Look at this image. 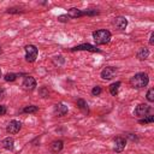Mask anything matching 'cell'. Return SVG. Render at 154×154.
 <instances>
[{
    "label": "cell",
    "instance_id": "cell-9",
    "mask_svg": "<svg viewBox=\"0 0 154 154\" xmlns=\"http://www.w3.org/2000/svg\"><path fill=\"white\" fill-rule=\"evenodd\" d=\"M117 73V69L113 66H106L102 71H101V78L103 79H112Z\"/></svg>",
    "mask_w": 154,
    "mask_h": 154
},
{
    "label": "cell",
    "instance_id": "cell-20",
    "mask_svg": "<svg viewBox=\"0 0 154 154\" xmlns=\"http://www.w3.org/2000/svg\"><path fill=\"white\" fill-rule=\"evenodd\" d=\"M18 76H19L18 73L10 72V73H6V75L4 76V79H5L6 82H14V81L17 79V77H18Z\"/></svg>",
    "mask_w": 154,
    "mask_h": 154
},
{
    "label": "cell",
    "instance_id": "cell-28",
    "mask_svg": "<svg viewBox=\"0 0 154 154\" xmlns=\"http://www.w3.org/2000/svg\"><path fill=\"white\" fill-rule=\"evenodd\" d=\"M5 94H6V93H5V89H4L2 87H0V100H2V99L5 97Z\"/></svg>",
    "mask_w": 154,
    "mask_h": 154
},
{
    "label": "cell",
    "instance_id": "cell-25",
    "mask_svg": "<svg viewBox=\"0 0 154 154\" xmlns=\"http://www.w3.org/2000/svg\"><path fill=\"white\" fill-rule=\"evenodd\" d=\"M38 93H40V95H41L42 97H47V96H48V89H47L46 87H42Z\"/></svg>",
    "mask_w": 154,
    "mask_h": 154
},
{
    "label": "cell",
    "instance_id": "cell-14",
    "mask_svg": "<svg viewBox=\"0 0 154 154\" xmlns=\"http://www.w3.org/2000/svg\"><path fill=\"white\" fill-rule=\"evenodd\" d=\"M1 144H2V147H4L6 150H12V149L14 148V140H13L12 137H6V138L2 140Z\"/></svg>",
    "mask_w": 154,
    "mask_h": 154
},
{
    "label": "cell",
    "instance_id": "cell-29",
    "mask_svg": "<svg viewBox=\"0 0 154 154\" xmlns=\"http://www.w3.org/2000/svg\"><path fill=\"white\" fill-rule=\"evenodd\" d=\"M149 45H152V46L154 45V32H153V31L150 32V37H149Z\"/></svg>",
    "mask_w": 154,
    "mask_h": 154
},
{
    "label": "cell",
    "instance_id": "cell-10",
    "mask_svg": "<svg viewBox=\"0 0 154 154\" xmlns=\"http://www.w3.org/2000/svg\"><path fill=\"white\" fill-rule=\"evenodd\" d=\"M67 112H69V108H67V106H66L65 103H63V102L57 103V105L54 106V109H53V113H54L55 117H64Z\"/></svg>",
    "mask_w": 154,
    "mask_h": 154
},
{
    "label": "cell",
    "instance_id": "cell-1",
    "mask_svg": "<svg viewBox=\"0 0 154 154\" xmlns=\"http://www.w3.org/2000/svg\"><path fill=\"white\" fill-rule=\"evenodd\" d=\"M129 83H130V85H131L132 88H135V89L144 88V87H147L148 83H149V76H148V73H146V72H138V73L134 75V76L130 78Z\"/></svg>",
    "mask_w": 154,
    "mask_h": 154
},
{
    "label": "cell",
    "instance_id": "cell-26",
    "mask_svg": "<svg viewBox=\"0 0 154 154\" xmlns=\"http://www.w3.org/2000/svg\"><path fill=\"white\" fill-rule=\"evenodd\" d=\"M58 20H59V22L65 23V22H69V20H70V17H69L67 14H61V16H59V17H58Z\"/></svg>",
    "mask_w": 154,
    "mask_h": 154
},
{
    "label": "cell",
    "instance_id": "cell-18",
    "mask_svg": "<svg viewBox=\"0 0 154 154\" xmlns=\"http://www.w3.org/2000/svg\"><path fill=\"white\" fill-rule=\"evenodd\" d=\"M20 112L22 113H36L38 112V107L35 105H29V106H25Z\"/></svg>",
    "mask_w": 154,
    "mask_h": 154
},
{
    "label": "cell",
    "instance_id": "cell-8",
    "mask_svg": "<svg viewBox=\"0 0 154 154\" xmlns=\"http://www.w3.org/2000/svg\"><path fill=\"white\" fill-rule=\"evenodd\" d=\"M71 52H76V51H89V52H100L99 48H96V46H93L90 43H82V45H77L75 47H72L70 49Z\"/></svg>",
    "mask_w": 154,
    "mask_h": 154
},
{
    "label": "cell",
    "instance_id": "cell-22",
    "mask_svg": "<svg viewBox=\"0 0 154 154\" xmlns=\"http://www.w3.org/2000/svg\"><path fill=\"white\" fill-rule=\"evenodd\" d=\"M147 100L149 102H154V89L150 88L148 91H147Z\"/></svg>",
    "mask_w": 154,
    "mask_h": 154
},
{
    "label": "cell",
    "instance_id": "cell-16",
    "mask_svg": "<svg viewBox=\"0 0 154 154\" xmlns=\"http://www.w3.org/2000/svg\"><path fill=\"white\" fill-rule=\"evenodd\" d=\"M136 57H137L138 60H146L149 57V49L146 48V47L140 48L138 52H137V54H136Z\"/></svg>",
    "mask_w": 154,
    "mask_h": 154
},
{
    "label": "cell",
    "instance_id": "cell-17",
    "mask_svg": "<svg viewBox=\"0 0 154 154\" xmlns=\"http://www.w3.org/2000/svg\"><path fill=\"white\" fill-rule=\"evenodd\" d=\"M120 85H122L120 82H114V83H112V84L109 85V93H111V95H113V96L118 95V91H119Z\"/></svg>",
    "mask_w": 154,
    "mask_h": 154
},
{
    "label": "cell",
    "instance_id": "cell-2",
    "mask_svg": "<svg viewBox=\"0 0 154 154\" xmlns=\"http://www.w3.org/2000/svg\"><path fill=\"white\" fill-rule=\"evenodd\" d=\"M111 37H112L111 31H108L106 29H99L96 31H93V38L97 46L108 43L111 41Z\"/></svg>",
    "mask_w": 154,
    "mask_h": 154
},
{
    "label": "cell",
    "instance_id": "cell-19",
    "mask_svg": "<svg viewBox=\"0 0 154 154\" xmlns=\"http://www.w3.org/2000/svg\"><path fill=\"white\" fill-rule=\"evenodd\" d=\"M154 122V116L153 114H148V116H146V117H143L142 119H140L138 120V123L141 124V125H146V124H150V123H153Z\"/></svg>",
    "mask_w": 154,
    "mask_h": 154
},
{
    "label": "cell",
    "instance_id": "cell-23",
    "mask_svg": "<svg viewBox=\"0 0 154 154\" xmlns=\"http://www.w3.org/2000/svg\"><path fill=\"white\" fill-rule=\"evenodd\" d=\"M101 93H102V89H101V87H99V85H96V87H94V88L91 89V94H93L94 96H99Z\"/></svg>",
    "mask_w": 154,
    "mask_h": 154
},
{
    "label": "cell",
    "instance_id": "cell-13",
    "mask_svg": "<svg viewBox=\"0 0 154 154\" xmlns=\"http://www.w3.org/2000/svg\"><path fill=\"white\" fill-rule=\"evenodd\" d=\"M63 148H64V142L61 140H55L51 143V150L53 153H59V152H61Z\"/></svg>",
    "mask_w": 154,
    "mask_h": 154
},
{
    "label": "cell",
    "instance_id": "cell-11",
    "mask_svg": "<svg viewBox=\"0 0 154 154\" xmlns=\"http://www.w3.org/2000/svg\"><path fill=\"white\" fill-rule=\"evenodd\" d=\"M114 25L118 30H125L128 26V19L123 16H119V17L114 18Z\"/></svg>",
    "mask_w": 154,
    "mask_h": 154
},
{
    "label": "cell",
    "instance_id": "cell-7",
    "mask_svg": "<svg viewBox=\"0 0 154 154\" xmlns=\"http://www.w3.org/2000/svg\"><path fill=\"white\" fill-rule=\"evenodd\" d=\"M20 129H22V123H20L19 120H14V119L11 120V122L8 123V125L6 126V131H7V134H11V135L19 132Z\"/></svg>",
    "mask_w": 154,
    "mask_h": 154
},
{
    "label": "cell",
    "instance_id": "cell-21",
    "mask_svg": "<svg viewBox=\"0 0 154 154\" xmlns=\"http://www.w3.org/2000/svg\"><path fill=\"white\" fill-rule=\"evenodd\" d=\"M6 12H7V13H10V14H18V13H22V12H23V10L18 8V7H11V8H8Z\"/></svg>",
    "mask_w": 154,
    "mask_h": 154
},
{
    "label": "cell",
    "instance_id": "cell-4",
    "mask_svg": "<svg viewBox=\"0 0 154 154\" xmlns=\"http://www.w3.org/2000/svg\"><path fill=\"white\" fill-rule=\"evenodd\" d=\"M150 112H152V107L149 105H147V103H140L134 109V114L136 117H140V118H143V117L148 116Z\"/></svg>",
    "mask_w": 154,
    "mask_h": 154
},
{
    "label": "cell",
    "instance_id": "cell-24",
    "mask_svg": "<svg viewBox=\"0 0 154 154\" xmlns=\"http://www.w3.org/2000/svg\"><path fill=\"white\" fill-rule=\"evenodd\" d=\"M96 14H99V11H96V10H87V11H84V16H96Z\"/></svg>",
    "mask_w": 154,
    "mask_h": 154
},
{
    "label": "cell",
    "instance_id": "cell-6",
    "mask_svg": "<svg viewBox=\"0 0 154 154\" xmlns=\"http://www.w3.org/2000/svg\"><path fill=\"white\" fill-rule=\"evenodd\" d=\"M22 87L24 88V90H28V91H31L36 88V79L31 76H25V78L23 79V83H22Z\"/></svg>",
    "mask_w": 154,
    "mask_h": 154
},
{
    "label": "cell",
    "instance_id": "cell-30",
    "mask_svg": "<svg viewBox=\"0 0 154 154\" xmlns=\"http://www.w3.org/2000/svg\"><path fill=\"white\" fill-rule=\"evenodd\" d=\"M1 53H2V49H1V47H0V54H1Z\"/></svg>",
    "mask_w": 154,
    "mask_h": 154
},
{
    "label": "cell",
    "instance_id": "cell-3",
    "mask_svg": "<svg viewBox=\"0 0 154 154\" xmlns=\"http://www.w3.org/2000/svg\"><path fill=\"white\" fill-rule=\"evenodd\" d=\"M24 51H25V60L28 63H34L37 58V54H38L37 47L34 45H26L24 47Z\"/></svg>",
    "mask_w": 154,
    "mask_h": 154
},
{
    "label": "cell",
    "instance_id": "cell-12",
    "mask_svg": "<svg viewBox=\"0 0 154 154\" xmlns=\"http://www.w3.org/2000/svg\"><path fill=\"white\" fill-rule=\"evenodd\" d=\"M67 16L70 18H79V17L84 16V11H82L79 8H76V7H71L67 11Z\"/></svg>",
    "mask_w": 154,
    "mask_h": 154
},
{
    "label": "cell",
    "instance_id": "cell-15",
    "mask_svg": "<svg viewBox=\"0 0 154 154\" xmlns=\"http://www.w3.org/2000/svg\"><path fill=\"white\" fill-rule=\"evenodd\" d=\"M76 105H77V107H78L84 114H88V113H89V107H88V103H87L85 100L78 99V100L76 101Z\"/></svg>",
    "mask_w": 154,
    "mask_h": 154
},
{
    "label": "cell",
    "instance_id": "cell-5",
    "mask_svg": "<svg viewBox=\"0 0 154 154\" xmlns=\"http://www.w3.org/2000/svg\"><path fill=\"white\" fill-rule=\"evenodd\" d=\"M126 146V140L123 136H117L113 140V150L116 153H122L125 149Z\"/></svg>",
    "mask_w": 154,
    "mask_h": 154
},
{
    "label": "cell",
    "instance_id": "cell-27",
    "mask_svg": "<svg viewBox=\"0 0 154 154\" xmlns=\"http://www.w3.org/2000/svg\"><path fill=\"white\" fill-rule=\"evenodd\" d=\"M7 112V108L5 105H0V116H4Z\"/></svg>",
    "mask_w": 154,
    "mask_h": 154
},
{
    "label": "cell",
    "instance_id": "cell-31",
    "mask_svg": "<svg viewBox=\"0 0 154 154\" xmlns=\"http://www.w3.org/2000/svg\"><path fill=\"white\" fill-rule=\"evenodd\" d=\"M0 77H1V70H0Z\"/></svg>",
    "mask_w": 154,
    "mask_h": 154
}]
</instances>
